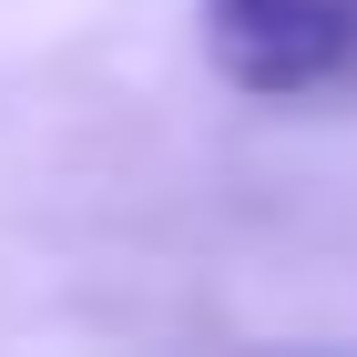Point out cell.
Wrapping results in <instances>:
<instances>
[{
  "mask_svg": "<svg viewBox=\"0 0 357 357\" xmlns=\"http://www.w3.org/2000/svg\"><path fill=\"white\" fill-rule=\"evenodd\" d=\"M204 52L245 92H317L357 52V0H204Z\"/></svg>",
  "mask_w": 357,
  "mask_h": 357,
  "instance_id": "1",
  "label": "cell"
}]
</instances>
